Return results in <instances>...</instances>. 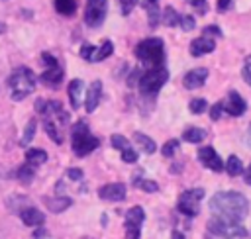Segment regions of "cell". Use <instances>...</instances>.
<instances>
[{
  "instance_id": "6da1fadb",
  "label": "cell",
  "mask_w": 251,
  "mask_h": 239,
  "mask_svg": "<svg viewBox=\"0 0 251 239\" xmlns=\"http://www.w3.org/2000/svg\"><path fill=\"white\" fill-rule=\"evenodd\" d=\"M210 210H212L214 217H220V219H226L231 223H239L249 214V202L241 192L224 190V192H216L210 198Z\"/></svg>"
},
{
  "instance_id": "7a4b0ae2",
  "label": "cell",
  "mask_w": 251,
  "mask_h": 239,
  "mask_svg": "<svg viewBox=\"0 0 251 239\" xmlns=\"http://www.w3.org/2000/svg\"><path fill=\"white\" fill-rule=\"evenodd\" d=\"M135 57L141 65L147 67V71L163 67V63H165V43H163V39H159V37L141 39L135 45Z\"/></svg>"
},
{
  "instance_id": "3957f363",
  "label": "cell",
  "mask_w": 251,
  "mask_h": 239,
  "mask_svg": "<svg viewBox=\"0 0 251 239\" xmlns=\"http://www.w3.org/2000/svg\"><path fill=\"white\" fill-rule=\"evenodd\" d=\"M8 86L12 88V98L14 100H24L27 94L33 92L37 84V76L29 67H18L10 76H8Z\"/></svg>"
},
{
  "instance_id": "277c9868",
  "label": "cell",
  "mask_w": 251,
  "mask_h": 239,
  "mask_svg": "<svg viewBox=\"0 0 251 239\" xmlns=\"http://www.w3.org/2000/svg\"><path fill=\"white\" fill-rule=\"evenodd\" d=\"M71 143H73V151L76 157H86L88 153H92L98 145H100V139L94 137L86 125V121H76L71 129Z\"/></svg>"
},
{
  "instance_id": "5b68a950",
  "label": "cell",
  "mask_w": 251,
  "mask_h": 239,
  "mask_svg": "<svg viewBox=\"0 0 251 239\" xmlns=\"http://www.w3.org/2000/svg\"><path fill=\"white\" fill-rule=\"evenodd\" d=\"M169 80V71L165 67H157V69H149L143 74H139L137 86L141 90L143 96L153 98L159 94V90L163 88V84Z\"/></svg>"
},
{
  "instance_id": "8992f818",
  "label": "cell",
  "mask_w": 251,
  "mask_h": 239,
  "mask_svg": "<svg viewBox=\"0 0 251 239\" xmlns=\"http://www.w3.org/2000/svg\"><path fill=\"white\" fill-rule=\"evenodd\" d=\"M208 231L222 239H243L247 235V229L241 223H231V221H226L220 217L208 219Z\"/></svg>"
},
{
  "instance_id": "52a82bcc",
  "label": "cell",
  "mask_w": 251,
  "mask_h": 239,
  "mask_svg": "<svg viewBox=\"0 0 251 239\" xmlns=\"http://www.w3.org/2000/svg\"><path fill=\"white\" fill-rule=\"evenodd\" d=\"M202 198H204V188H192V190H186V192L180 194L176 208H178L180 214L194 217V215L198 214V204H200Z\"/></svg>"
},
{
  "instance_id": "ba28073f",
  "label": "cell",
  "mask_w": 251,
  "mask_h": 239,
  "mask_svg": "<svg viewBox=\"0 0 251 239\" xmlns=\"http://www.w3.org/2000/svg\"><path fill=\"white\" fill-rule=\"evenodd\" d=\"M108 12V0H86V10H84V22L90 27H100L102 22L106 20Z\"/></svg>"
},
{
  "instance_id": "9c48e42d",
  "label": "cell",
  "mask_w": 251,
  "mask_h": 239,
  "mask_svg": "<svg viewBox=\"0 0 251 239\" xmlns=\"http://www.w3.org/2000/svg\"><path fill=\"white\" fill-rule=\"evenodd\" d=\"M145 219V212L141 206H133L126 212V235L127 239H137L141 233V223Z\"/></svg>"
},
{
  "instance_id": "30bf717a",
  "label": "cell",
  "mask_w": 251,
  "mask_h": 239,
  "mask_svg": "<svg viewBox=\"0 0 251 239\" xmlns=\"http://www.w3.org/2000/svg\"><path fill=\"white\" fill-rule=\"evenodd\" d=\"M198 161H200L206 168H210V170H214V172L224 170V161L220 159V155L216 153V149L210 147V145L198 149Z\"/></svg>"
},
{
  "instance_id": "8fae6325",
  "label": "cell",
  "mask_w": 251,
  "mask_h": 239,
  "mask_svg": "<svg viewBox=\"0 0 251 239\" xmlns=\"http://www.w3.org/2000/svg\"><path fill=\"white\" fill-rule=\"evenodd\" d=\"M222 106H224V110H226L229 116H233V118L243 116V114H245V110H247L245 100H243V98H241V94H239V92H235V90H229V92H227V100H226V102H222Z\"/></svg>"
},
{
  "instance_id": "7c38bea8",
  "label": "cell",
  "mask_w": 251,
  "mask_h": 239,
  "mask_svg": "<svg viewBox=\"0 0 251 239\" xmlns=\"http://www.w3.org/2000/svg\"><path fill=\"white\" fill-rule=\"evenodd\" d=\"M126 184L122 182H110V184H104L100 190H98V196L102 200H110V202H122L126 200Z\"/></svg>"
},
{
  "instance_id": "4fadbf2b",
  "label": "cell",
  "mask_w": 251,
  "mask_h": 239,
  "mask_svg": "<svg viewBox=\"0 0 251 239\" xmlns=\"http://www.w3.org/2000/svg\"><path fill=\"white\" fill-rule=\"evenodd\" d=\"M206 78H208V69H192V71H188L184 76H182V84H184V88H188V90H196V88H200L204 82H206Z\"/></svg>"
},
{
  "instance_id": "5bb4252c",
  "label": "cell",
  "mask_w": 251,
  "mask_h": 239,
  "mask_svg": "<svg viewBox=\"0 0 251 239\" xmlns=\"http://www.w3.org/2000/svg\"><path fill=\"white\" fill-rule=\"evenodd\" d=\"M63 76H65V72H63V67L57 63V65H53V67H47V69L41 72L39 80H41L45 86H51V88H55V86H59V84H61Z\"/></svg>"
},
{
  "instance_id": "9a60e30c",
  "label": "cell",
  "mask_w": 251,
  "mask_h": 239,
  "mask_svg": "<svg viewBox=\"0 0 251 239\" xmlns=\"http://www.w3.org/2000/svg\"><path fill=\"white\" fill-rule=\"evenodd\" d=\"M100 98H102V82L100 80H94L90 84V88L86 90V100H84V108H86L88 114H92L98 108Z\"/></svg>"
},
{
  "instance_id": "2e32d148",
  "label": "cell",
  "mask_w": 251,
  "mask_h": 239,
  "mask_svg": "<svg viewBox=\"0 0 251 239\" xmlns=\"http://www.w3.org/2000/svg\"><path fill=\"white\" fill-rule=\"evenodd\" d=\"M216 49V41L212 37H198L190 41V55L192 57H202L206 53H212Z\"/></svg>"
},
{
  "instance_id": "e0dca14e",
  "label": "cell",
  "mask_w": 251,
  "mask_h": 239,
  "mask_svg": "<svg viewBox=\"0 0 251 239\" xmlns=\"http://www.w3.org/2000/svg\"><path fill=\"white\" fill-rule=\"evenodd\" d=\"M20 217H22V221L25 223V225H29V227H35V225H41L43 221H45V215L39 212V210H35V208H31V206H27V208H24L22 212H20Z\"/></svg>"
},
{
  "instance_id": "ac0fdd59",
  "label": "cell",
  "mask_w": 251,
  "mask_h": 239,
  "mask_svg": "<svg viewBox=\"0 0 251 239\" xmlns=\"http://www.w3.org/2000/svg\"><path fill=\"white\" fill-rule=\"evenodd\" d=\"M145 12H147V22H149V27H157L159 20H161V10H159V0H141Z\"/></svg>"
},
{
  "instance_id": "d6986e66",
  "label": "cell",
  "mask_w": 251,
  "mask_h": 239,
  "mask_svg": "<svg viewBox=\"0 0 251 239\" xmlns=\"http://www.w3.org/2000/svg\"><path fill=\"white\" fill-rule=\"evenodd\" d=\"M82 80L80 78H75L69 82V100H71V108L73 110H78L80 106V96H82Z\"/></svg>"
},
{
  "instance_id": "ffe728a7",
  "label": "cell",
  "mask_w": 251,
  "mask_h": 239,
  "mask_svg": "<svg viewBox=\"0 0 251 239\" xmlns=\"http://www.w3.org/2000/svg\"><path fill=\"white\" fill-rule=\"evenodd\" d=\"M43 127H45V133L51 137V141H55L57 145H61V143H63V135H61V131H59V123L55 121V118H53V116L43 118Z\"/></svg>"
},
{
  "instance_id": "44dd1931",
  "label": "cell",
  "mask_w": 251,
  "mask_h": 239,
  "mask_svg": "<svg viewBox=\"0 0 251 239\" xmlns=\"http://www.w3.org/2000/svg\"><path fill=\"white\" fill-rule=\"evenodd\" d=\"M43 202H45V206H47L51 212H55V214H59V212H63V210H67V208L73 204V200H71V198H67V196L43 198Z\"/></svg>"
},
{
  "instance_id": "7402d4cb",
  "label": "cell",
  "mask_w": 251,
  "mask_h": 239,
  "mask_svg": "<svg viewBox=\"0 0 251 239\" xmlns=\"http://www.w3.org/2000/svg\"><path fill=\"white\" fill-rule=\"evenodd\" d=\"M112 53H114V43H112L110 39H104V43H102L100 47H96V49H94L92 63H100V61H104L106 57H110Z\"/></svg>"
},
{
  "instance_id": "603a6c76",
  "label": "cell",
  "mask_w": 251,
  "mask_h": 239,
  "mask_svg": "<svg viewBox=\"0 0 251 239\" xmlns=\"http://www.w3.org/2000/svg\"><path fill=\"white\" fill-rule=\"evenodd\" d=\"M47 161V153L43 149H27L25 151V163L31 167H39Z\"/></svg>"
},
{
  "instance_id": "cb8c5ba5",
  "label": "cell",
  "mask_w": 251,
  "mask_h": 239,
  "mask_svg": "<svg viewBox=\"0 0 251 239\" xmlns=\"http://www.w3.org/2000/svg\"><path fill=\"white\" fill-rule=\"evenodd\" d=\"M133 139H135V141L141 145V149H143L147 155H151V153H155V151H157V143H155L151 137H147L145 133L135 131V133H133Z\"/></svg>"
},
{
  "instance_id": "d4e9b609",
  "label": "cell",
  "mask_w": 251,
  "mask_h": 239,
  "mask_svg": "<svg viewBox=\"0 0 251 239\" xmlns=\"http://www.w3.org/2000/svg\"><path fill=\"white\" fill-rule=\"evenodd\" d=\"M204 137H206V131L202 127H186L182 133V139L188 143H200L204 141Z\"/></svg>"
},
{
  "instance_id": "484cf974",
  "label": "cell",
  "mask_w": 251,
  "mask_h": 239,
  "mask_svg": "<svg viewBox=\"0 0 251 239\" xmlns=\"http://www.w3.org/2000/svg\"><path fill=\"white\" fill-rule=\"evenodd\" d=\"M224 168H226V172H227L229 176H237V174H241V172H243V163H241V159H239V157L231 155V157L226 161Z\"/></svg>"
},
{
  "instance_id": "4316f807",
  "label": "cell",
  "mask_w": 251,
  "mask_h": 239,
  "mask_svg": "<svg viewBox=\"0 0 251 239\" xmlns=\"http://www.w3.org/2000/svg\"><path fill=\"white\" fill-rule=\"evenodd\" d=\"M55 10L61 16H73L76 12V0H55Z\"/></svg>"
},
{
  "instance_id": "83f0119b",
  "label": "cell",
  "mask_w": 251,
  "mask_h": 239,
  "mask_svg": "<svg viewBox=\"0 0 251 239\" xmlns=\"http://www.w3.org/2000/svg\"><path fill=\"white\" fill-rule=\"evenodd\" d=\"M178 20H180V14H178L173 6H167V8L163 10V24H165L167 27L178 25Z\"/></svg>"
},
{
  "instance_id": "f1b7e54d",
  "label": "cell",
  "mask_w": 251,
  "mask_h": 239,
  "mask_svg": "<svg viewBox=\"0 0 251 239\" xmlns=\"http://www.w3.org/2000/svg\"><path fill=\"white\" fill-rule=\"evenodd\" d=\"M16 176H18V180L20 182H24V184H29L31 180H33V176H35V167H31V165H22L20 168H18V172H16Z\"/></svg>"
},
{
  "instance_id": "f546056e",
  "label": "cell",
  "mask_w": 251,
  "mask_h": 239,
  "mask_svg": "<svg viewBox=\"0 0 251 239\" xmlns=\"http://www.w3.org/2000/svg\"><path fill=\"white\" fill-rule=\"evenodd\" d=\"M35 127H37V121H35V120H29L27 125H25V131H24V135H22V139H20V145H22V147L29 145V141H31L33 135H35Z\"/></svg>"
},
{
  "instance_id": "4dcf8cb0",
  "label": "cell",
  "mask_w": 251,
  "mask_h": 239,
  "mask_svg": "<svg viewBox=\"0 0 251 239\" xmlns=\"http://www.w3.org/2000/svg\"><path fill=\"white\" fill-rule=\"evenodd\" d=\"M133 184H135L137 188H141L143 192H157V190H159V184H157L155 180H147V178H135Z\"/></svg>"
},
{
  "instance_id": "1f68e13d",
  "label": "cell",
  "mask_w": 251,
  "mask_h": 239,
  "mask_svg": "<svg viewBox=\"0 0 251 239\" xmlns=\"http://www.w3.org/2000/svg\"><path fill=\"white\" fill-rule=\"evenodd\" d=\"M188 108H190L192 114H202L208 108V102H206V98H192L190 104H188Z\"/></svg>"
},
{
  "instance_id": "d6a6232c",
  "label": "cell",
  "mask_w": 251,
  "mask_h": 239,
  "mask_svg": "<svg viewBox=\"0 0 251 239\" xmlns=\"http://www.w3.org/2000/svg\"><path fill=\"white\" fill-rule=\"evenodd\" d=\"M176 149H178V139H169L161 147V153H163V157H173L176 153Z\"/></svg>"
},
{
  "instance_id": "836d02e7",
  "label": "cell",
  "mask_w": 251,
  "mask_h": 239,
  "mask_svg": "<svg viewBox=\"0 0 251 239\" xmlns=\"http://www.w3.org/2000/svg\"><path fill=\"white\" fill-rule=\"evenodd\" d=\"M110 143H112V147L114 149H120V151H124V149H127L129 147V141L124 137V135H112V139H110Z\"/></svg>"
},
{
  "instance_id": "e575fe53",
  "label": "cell",
  "mask_w": 251,
  "mask_h": 239,
  "mask_svg": "<svg viewBox=\"0 0 251 239\" xmlns=\"http://www.w3.org/2000/svg\"><path fill=\"white\" fill-rule=\"evenodd\" d=\"M186 2H188L200 16H204V14L208 12V2H206V0H186Z\"/></svg>"
},
{
  "instance_id": "d590c367",
  "label": "cell",
  "mask_w": 251,
  "mask_h": 239,
  "mask_svg": "<svg viewBox=\"0 0 251 239\" xmlns=\"http://www.w3.org/2000/svg\"><path fill=\"white\" fill-rule=\"evenodd\" d=\"M178 25L184 29V31H190V29H194V16H180V20H178Z\"/></svg>"
},
{
  "instance_id": "8d00e7d4",
  "label": "cell",
  "mask_w": 251,
  "mask_h": 239,
  "mask_svg": "<svg viewBox=\"0 0 251 239\" xmlns=\"http://www.w3.org/2000/svg\"><path fill=\"white\" fill-rule=\"evenodd\" d=\"M208 35H214V37H222L224 33H222V29H220L218 25L210 24V25H206V27L202 29V37H208Z\"/></svg>"
},
{
  "instance_id": "74e56055",
  "label": "cell",
  "mask_w": 251,
  "mask_h": 239,
  "mask_svg": "<svg viewBox=\"0 0 251 239\" xmlns=\"http://www.w3.org/2000/svg\"><path fill=\"white\" fill-rule=\"evenodd\" d=\"M222 114H224V106H222V102H216V104L210 108V120H212V121H218Z\"/></svg>"
},
{
  "instance_id": "f35d334b",
  "label": "cell",
  "mask_w": 251,
  "mask_h": 239,
  "mask_svg": "<svg viewBox=\"0 0 251 239\" xmlns=\"http://www.w3.org/2000/svg\"><path fill=\"white\" fill-rule=\"evenodd\" d=\"M241 76H243V80L251 86V55L245 59V65H243V71H241Z\"/></svg>"
},
{
  "instance_id": "ab89813d",
  "label": "cell",
  "mask_w": 251,
  "mask_h": 239,
  "mask_svg": "<svg viewBox=\"0 0 251 239\" xmlns=\"http://www.w3.org/2000/svg\"><path fill=\"white\" fill-rule=\"evenodd\" d=\"M122 161H124V163H135V161H137V153H135L131 147H127V149L122 151Z\"/></svg>"
},
{
  "instance_id": "60d3db41",
  "label": "cell",
  "mask_w": 251,
  "mask_h": 239,
  "mask_svg": "<svg viewBox=\"0 0 251 239\" xmlns=\"http://www.w3.org/2000/svg\"><path fill=\"white\" fill-rule=\"evenodd\" d=\"M137 4V0H120V6H122V14L124 16H127L131 10H133V6Z\"/></svg>"
},
{
  "instance_id": "b9f144b4",
  "label": "cell",
  "mask_w": 251,
  "mask_h": 239,
  "mask_svg": "<svg viewBox=\"0 0 251 239\" xmlns=\"http://www.w3.org/2000/svg\"><path fill=\"white\" fill-rule=\"evenodd\" d=\"M41 63H43L45 67H53V65H57V59H55L51 53H41Z\"/></svg>"
},
{
  "instance_id": "7bdbcfd3",
  "label": "cell",
  "mask_w": 251,
  "mask_h": 239,
  "mask_svg": "<svg viewBox=\"0 0 251 239\" xmlns=\"http://www.w3.org/2000/svg\"><path fill=\"white\" fill-rule=\"evenodd\" d=\"M67 176H69L71 180H80V178H82V170H80V168H69V170H67Z\"/></svg>"
},
{
  "instance_id": "ee69618b",
  "label": "cell",
  "mask_w": 251,
  "mask_h": 239,
  "mask_svg": "<svg viewBox=\"0 0 251 239\" xmlns=\"http://www.w3.org/2000/svg\"><path fill=\"white\" fill-rule=\"evenodd\" d=\"M229 6H231V0H218V4H216L218 12H227Z\"/></svg>"
},
{
  "instance_id": "f6af8a7d",
  "label": "cell",
  "mask_w": 251,
  "mask_h": 239,
  "mask_svg": "<svg viewBox=\"0 0 251 239\" xmlns=\"http://www.w3.org/2000/svg\"><path fill=\"white\" fill-rule=\"evenodd\" d=\"M245 143H247V147H251V125L247 127V135H245Z\"/></svg>"
},
{
  "instance_id": "bcb514c9",
  "label": "cell",
  "mask_w": 251,
  "mask_h": 239,
  "mask_svg": "<svg viewBox=\"0 0 251 239\" xmlns=\"http://www.w3.org/2000/svg\"><path fill=\"white\" fill-rule=\"evenodd\" d=\"M171 239H184V235H182L180 231H173V233H171Z\"/></svg>"
},
{
  "instance_id": "7dc6e473",
  "label": "cell",
  "mask_w": 251,
  "mask_h": 239,
  "mask_svg": "<svg viewBox=\"0 0 251 239\" xmlns=\"http://www.w3.org/2000/svg\"><path fill=\"white\" fill-rule=\"evenodd\" d=\"M245 182H247V184H251V165H249V168L245 170Z\"/></svg>"
},
{
  "instance_id": "c3c4849f",
  "label": "cell",
  "mask_w": 251,
  "mask_h": 239,
  "mask_svg": "<svg viewBox=\"0 0 251 239\" xmlns=\"http://www.w3.org/2000/svg\"><path fill=\"white\" fill-rule=\"evenodd\" d=\"M180 167H182V165H175V167H171V172H180Z\"/></svg>"
},
{
  "instance_id": "681fc988",
  "label": "cell",
  "mask_w": 251,
  "mask_h": 239,
  "mask_svg": "<svg viewBox=\"0 0 251 239\" xmlns=\"http://www.w3.org/2000/svg\"><path fill=\"white\" fill-rule=\"evenodd\" d=\"M4 31H6V25H4L2 22H0V33H4Z\"/></svg>"
}]
</instances>
